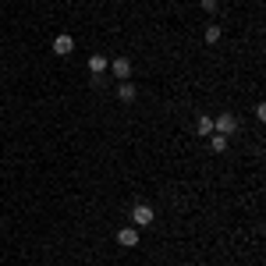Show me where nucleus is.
Wrapping results in <instances>:
<instances>
[{"instance_id":"nucleus-1","label":"nucleus","mask_w":266,"mask_h":266,"mask_svg":"<svg viewBox=\"0 0 266 266\" xmlns=\"http://www.w3.org/2000/svg\"><path fill=\"white\" fill-rule=\"evenodd\" d=\"M234 128H238V121H234V114H220V117L213 121V132H216V135H231V132H234Z\"/></svg>"},{"instance_id":"nucleus-2","label":"nucleus","mask_w":266,"mask_h":266,"mask_svg":"<svg viewBox=\"0 0 266 266\" xmlns=\"http://www.w3.org/2000/svg\"><path fill=\"white\" fill-rule=\"evenodd\" d=\"M132 224H138V227H146V224H153V206H146V202H138L132 209Z\"/></svg>"},{"instance_id":"nucleus-3","label":"nucleus","mask_w":266,"mask_h":266,"mask_svg":"<svg viewBox=\"0 0 266 266\" xmlns=\"http://www.w3.org/2000/svg\"><path fill=\"white\" fill-rule=\"evenodd\" d=\"M71 50H75V39H71V36H57V39H54V54H57V57H67Z\"/></svg>"},{"instance_id":"nucleus-4","label":"nucleus","mask_w":266,"mask_h":266,"mask_svg":"<svg viewBox=\"0 0 266 266\" xmlns=\"http://www.w3.org/2000/svg\"><path fill=\"white\" fill-rule=\"evenodd\" d=\"M114 75H117L121 82H128V75H132V61H128V57H117V61H114Z\"/></svg>"},{"instance_id":"nucleus-5","label":"nucleus","mask_w":266,"mask_h":266,"mask_svg":"<svg viewBox=\"0 0 266 266\" xmlns=\"http://www.w3.org/2000/svg\"><path fill=\"white\" fill-rule=\"evenodd\" d=\"M117 241H121L125 249H135V245H138V231H135V227H125V231L117 234Z\"/></svg>"},{"instance_id":"nucleus-6","label":"nucleus","mask_w":266,"mask_h":266,"mask_svg":"<svg viewBox=\"0 0 266 266\" xmlns=\"http://www.w3.org/2000/svg\"><path fill=\"white\" fill-rule=\"evenodd\" d=\"M89 71H92V75H103V71H107V57H103V54H92V57H89Z\"/></svg>"},{"instance_id":"nucleus-7","label":"nucleus","mask_w":266,"mask_h":266,"mask_svg":"<svg viewBox=\"0 0 266 266\" xmlns=\"http://www.w3.org/2000/svg\"><path fill=\"white\" fill-rule=\"evenodd\" d=\"M117 96H121L125 103H132V100H135V85H132V82H121V89H117Z\"/></svg>"},{"instance_id":"nucleus-8","label":"nucleus","mask_w":266,"mask_h":266,"mask_svg":"<svg viewBox=\"0 0 266 266\" xmlns=\"http://www.w3.org/2000/svg\"><path fill=\"white\" fill-rule=\"evenodd\" d=\"M209 146H213V153H224L227 149V135H209Z\"/></svg>"},{"instance_id":"nucleus-9","label":"nucleus","mask_w":266,"mask_h":266,"mask_svg":"<svg viewBox=\"0 0 266 266\" xmlns=\"http://www.w3.org/2000/svg\"><path fill=\"white\" fill-rule=\"evenodd\" d=\"M196 132L199 135H213V117H199V121H196Z\"/></svg>"},{"instance_id":"nucleus-10","label":"nucleus","mask_w":266,"mask_h":266,"mask_svg":"<svg viewBox=\"0 0 266 266\" xmlns=\"http://www.w3.org/2000/svg\"><path fill=\"white\" fill-rule=\"evenodd\" d=\"M216 39H220V25H209L206 29V43H216Z\"/></svg>"}]
</instances>
